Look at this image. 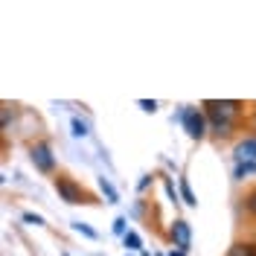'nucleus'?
Returning a JSON list of instances; mask_svg holds the SVG:
<instances>
[{
  "instance_id": "nucleus-1",
  "label": "nucleus",
  "mask_w": 256,
  "mask_h": 256,
  "mask_svg": "<svg viewBox=\"0 0 256 256\" xmlns=\"http://www.w3.org/2000/svg\"><path fill=\"white\" fill-rule=\"evenodd\" d=\"M201 108H204L210 131H212L218 140L230 137V134L236 131L239 116H242V102H236V99H207Z\"/></svg>"
},
{
  "instance_id": "nucleus-2",
  "label": "nucleus",
  "mask_w": 256,
  "mask_h": 256,
  "mask_svg": "<svg viewBox=\"0 0 256 256\" xmlns=\"http://www.w3.org/2000/svg\"><path fill=\"white\" fill-rule=\"evenodd\" d=\"M56 192H58V198H62L64 204H90V195L84 192L79 180H73V178L67 175H56Z\"/></svg>"
},
{
  "instance_id": "nucleus-3",
  "label": "nucleus",
  "mask_w": 256,
  "mask_h": 256,
  "mask_svg": "<svg viewBox=\"0 0 256 256\" xmlns=\"http://www.w3.org/2000/svg\"><path fill=\"white\" fill-rule=\"evenodd\" d=\"M180 122H184V131L190 134V140H204L210 131L204 108H184L180 111Z\"/></svg>"
},
{
  "instance_id": "nucleus-4",
  "label": "nucleus",
  "mask_w": 256,
  "mask_h": 256,
  "mask_svg": "<svg viewBox=\"0 0 256 256\" xmlns=\"http://www.w3.org/2000/svg\"><path fill=\"white\" fill-rule=\"evenodd\" d=\"M30 160H32V166L38 172H44V175L56 172V154H52L50 143H44V140H38V143L30 146Z\"/></svg>"
},
{
  "instance_id": "nucleus-5",
  "label": "nucleus",
  "mask_w": 256,
  "mask_h": 256,
  "mask_svg": "<svg viewBox=\"0 0 256 256\" xmlns=\"http://www.w3.org/2000/svg\"><path fill=\"white\" fill-rule=\"evenodd\" d=\"M169 239H172V244H175L178 250H190L192 248V227L186 218H175V222L169 224Z\"/></svg>"
},
{
  "instance_id": "nucleus-6",
  "label": "nucleus",
  "mask_w": 256,
  "mask_h": 256,
  "mask_svg": "<svg viewBox=\"0 0 256 256\" xmlns=\"http://www.w3.org/2000/svg\"><path fill=\"white\" fill-rule=\"evenodd\" d=\"M233 160L236 163H256V134L254 137H244L236 143L233 148Z\"/></svg>"
},
{
  "instance_id": "nucleus-7",
  "label": "nucleus",
  "mask_w": 256,
  "mask_h": 256,
  "mask_svg": "<svg viewBox=\"0 0 256 256\" xmlns=\"http://www.w3.org/2000/svg\"><path fill=\"white\" fill-rule=\"evenodd\" d=\"M224 256H256V242H236Z\"/></svg>"
},
{
  "instance_id": "nucleus-8",
  "label": "nucleus",
  "mask_w": 256,
  "mask_h": 256,
  "mask_svg": "<svg viewBox=\"0 0 256 256\" xmlns=\"http://www.w3.org/2000/svg\"><path fill=\"white\" fill-rule=\"evenodd\" d=\"M122 244H126L128 254H137V250H143V239H140V233H137V230H128L126 236H122Z\"/></svg>"
},
{
  "instance_id": "nucleus-9",
  "label": "nucleus",
  "mask_w": 256,
  "mask_h": 256,
  "mask_svg": "<svg viewBox=\"0 0 256 256\" xmlns=\"http://www.w3.org/2000/svg\"><path fill=\"white\" fill-rule=\"evenodd\" d=\"M96 184H99V192H102V195H105V198H108L111 204H116V201H120V192L114 190V184L108 180V178H99Z\"/></svg>"
},
{
  "instance_id": "nucleus-10",
  "label": "nucleus",
  "mask_w": 256,
  "mask_h": 256,
  "mask_svg": "<svg viewBox=\"0 0 256 256\" xmlns=\"http://www.w3.org/2000/svg\"><path fill=\"white\" fill-rule=\"evenodd\" d=\"M250 175H256V163H236L233 166V180H244Z\"/></svg>"
},
{
  "instance_id": "nucleus-11",
  "label": "nucleus",
  "mask_w": 256,
  "mask_h": 256,
  "mask_svg": "<svg viewBox=\"0 0 256 256\" xmlns=\"http://www.w3.org/2000/svg\"><path fill=\"white\" fill-rule=\"evenodd\" d=\"M242 207H244V212H248V216H254V218H256V186L242 195Z\"/></svg>"
},
{
  "instance_id": "nucleus-12",
  "label": "nucleus",
  "mask_w": 256,
  "mask_h": 256,
  "mask_svg": "<svg viewBox=\"0 0 256 256\" xmlns=\"http://www.w3.org/2000/svg\"><path fill=\"white\" fill-rule=\"evenodd\" d=\"M180 198H184V204L186 207H195L198 201H195V195H192V186H190V180L186 178H180Z\"/></svg>"
},
{
  "instance_id": "nucleus-13",
  "label": "nucleus",
  "mask_w": 256,
  "mask_h": 256,
  "mask_svg": "<svg viewBox=\"0 0 256 256\" xmlns=\"http://www.w3.org/2000/svg\"><path fill=\"white\" fill-rule=\"evenodd\" d=\"M73 230L82 233V236H88V239H99V233H96L94 227H88V224H82V222H73Z\"/></svg>"
},
{
  "instance_id": "nucleus-14",
  "label": "nucleus",
  "mask_w": 256,
  "mask_h": 256,
  "mask_svg": "<svg viewBox=\"0 0 256 256\" xmlns=\"http://www.w3.org/2000/svg\"><path fill=\"white\" fill-rule=\"evenodd\" d=\"M70 128H73V137H88V126L82 122L79 116H73V120H70Z\"/></svg>"
},
{
  "instance_id": "nucleus-15",
  "label": "nucleus",
  "mask_w": 256,
  "mask_h": 256,
  "mask_svg": "<svg viewBox=\"0 0 256 256\" xmlns=\"http://www.w3.org/2000/svg\"><path fill=\"white\" fill-rule=\"evenodd\" d=\"M163 190H166V195H169V201L178 204V190H175V180H172V178H163Z\"/></svg>"
},
{
  "instance_id": "nucleus-16",
  "label": "nucleus",
  "mask_w": 256,
  "mask_h": 256,
  "mask_svg": "<svg viewBox=\"0 0 256 256\" xmlns=\"http://www.w3.org/2000/svg\"><path fill=\"white\" fill-rule=\"evenodd\" d=\"M114 233H116V236H126L128 233V218L126 216H120V218L114 222Z\"/></svg>"
},
{
  "instance_id": "nucleus-17",
  "label": "nucleus",
  "mask_w": 256,
  "mask_h": 256,
  "mask_svg": "<svg viewBox=\"0 0 256 256\" xmlns=\"http://www.w3.org/2000/svg\"><path fill=\"white\" fill-rule=\"evenodd\" d=\"M137 105H140L146 114H154V111H158V102H154V99H140Z\"/></svg>"
},
{
  "instance_id": "nucleus-18",
  "label": "nucleus",
  "mask_w": 256,
  "mask_h": 256,
  "mask_svg": "<svg viewBox=\"0 0 256 256\" xmlns=\"http://www.w3.org/2000/svg\"><path fill=\"white\" fill-rule=\"evenodd\" d=\"M20 218H24L26 224H35V227H41V224H44V218H41V216H35V212H24Z\"/></svg>"
},
{
  "instance_id": "nucleus-19",
  "label": "nucleus",
  "mask_w": 256,
  "mask_h": 256,
  "mask_svg": "<svg viewBox=\"0 0 256 256\" xmlns=\"http://www.w3.org/2000/svg\"><path fill=\"white\" fill-rule=\"evenodd\" d=\"M148 184H152V175H143V180H140V184H137V190L143 192L146 186H148Z\"/></svg>"
},
{
  "instance_id": "nucleus-20",
  "label": "nucleus",
  "mask_w": 256,
  "mask_h": 256,
  "mask_svg": "<svg viewBox=\"0 0 256 256\" xmlns=\"http://www.w3.org/2000/svg\"><path fill=\"white\" fill-rule=\"evenodd\" d=\"M3 128H9V105H3Z\"/></svg>"
},
{
  "instance_id": "nucleus-21",
  "label": "nucleus",
  "mask_w": 256,
  "mask_h": 256,
  "mask_svg": "<svg viewBox=\"0 0 256 256\" xmlns=\"http://www.w3.org/2000/svg\"><path fill=\"white\" fill-rule=\"evenodd\" d=\"M169 256H186V254H184V250H172Z\"/></svg>"
},
{
  "instance_id": "nucleus-22",
  "label": "nucleus",
  "mask_w": 256,
  "mask_h": 256,
  "mask_svg": "<svg viewBox=\"0 0 256 256\" xmlns=\"http://www.w3.org/2000/svg\"><path fill=\"white\" fill-rule=\"evenodd\" d=\"M254 131H256V114H254Z\"/></svg>"
},
{
  "instance_id": "nucleus-23",
  "label": "nucleus",
  "mask_w": 256,
  "mask_h": 256,
  "mask_svg": "<svg viewBox=\"0 0 256 256\" xmlns=\"http://www.w3.org/2000/svg\"><path fill=\"white\" fill-rule=\"evenodd\" d=\"M158 256H163V254H158Z\"/></svg>"
},
{
  "instance_id": "nucleus-24",
  "label": "nucleus",
  "mask_w": 256,
  "mask_h": 256,
  "mask_svg": "<svg viewBox=\"0 0 256 256\" xmlns=\"http://www.w3.org/2000/svg\"><path fill=\"white\" fill-rule=\"evenodd\" d=\"M126 256H131V254H126Z\"/></svg>"
}]
</instances>
